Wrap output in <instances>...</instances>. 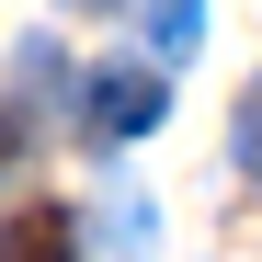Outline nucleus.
<instances>
[{
  "mask_svg": "<svg viewBox=\"0 0 262 262\" xmlns=\"http://www.w3.org/2000/svg\"><path fill=\"white\" fill-rule=\"evenodd\" d=\"M160 114H171V80H160V69H137V57H114V69H92V80H80V125H92L103 148L148 137Z\"/></svg>",
  "mask_w": 262,
  "mask_h": 262,
  "instance_id": "f257e3e1",
  "label": "nucleus"
},
{
  "mask_svg": "<svg viewBox=\"0 0 262 262\" xmlns=\"http://www.w3.org/2000/svg\"><path fill=\"white\" fill-rule=\"evenodd\" d=\"M228 160H239L251 183H262V80H251V92H239V125H228Z\"/></svg>",
  "mask_w": 262,
  "mask_h": 262,
  "instance_id": "39448f33",
  "label": "nucleus"
},
{
  "mask_svg": "<svg viewBox=\"0 0 262 262\" xmlns=\"http://www.w3.org/2000/svg\"><path fill=\"white\" fill-rule=\"evenodd\" d=\"M103 251H114V262H148V205H137V194L103 205Z\"/></svg>",
  "mask_w": 262,
  "mask_h": 262,
  "instance_id": "20e7f679",
  "label": "nucleus"
},
{
  "mask_svg": "<svg viewBox=\"0 0 262 262\" xmlns=\"http://www.w3.org/2000/svg\"><path fill=\"white\" fill-rule=\"evenodd\" d=\"M69 12H114V0H69Z\"/></svg>",
  "mask_w": 262,
  "mask_h": 262,
  "instance_id": "0eeeda50",
  "label": "nucleus"
},
{
  "mask_svg": "<svg viewBox=\"0 0 262 262\" xmlns=\"http://www.w3.org/2000/svg\"><path fill=\"white\" fill-rule=\"evenodd\" d=\"M12 148H34V114H23V103H0V160H12Z\"/></svg>",
  "mask_w": 262,
  "mask_h": 262,
  "instance_id": "423d86ee",
  "label": "nucleus"
},
{
  "mask_svg": "<svg viewBox=\"0 0 262 262\" xmlns=\"http://www.w3.org/2000/svg\"><path fill=\"white\" fill-rule=\"evenodd\" d=\"M148 46H160V69L194 57V46H205V0H148Z\"/></svg>",
  "mask_w": 262,
  "mask_h": 262,
  "instance_id": "7ed1b4c3",
  "label": "nucleus"
},
{
  "mask_svg": "<svg viewBox=\"0 0 262 262\" xmlns=\"http://www.w3.org/2000/svg\"><path fill=\"white\" fill-rule=\"evenodd\" d=\"M80 251V228L57 205H23V216H0V262H69Z\"/></svg>",
  "mask_w": 262,
  "mask_h": 262,
  "instance_id": "f03ea898",
  "label": "nucleus"
}]
</instances>
